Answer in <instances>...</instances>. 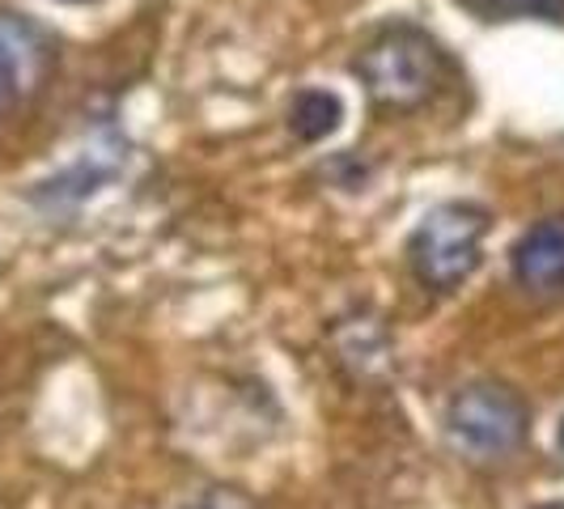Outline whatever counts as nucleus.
I'll return each mask as SVG.
<instances>
[{"instance_id": "1", "label": "nucleus", "mask_w": 564, "mask_h": 509, "mask_svg": "<svg viewBox=\"0 0 564 509\" xmlns=\"http://www.w3.org/2000/svg\"><path fill=\"white\" fill-rule=\"evenodd\" d=\"M357 82L366 85V98L387 115L421 111L442 89L451 59L437 47V39L408 22H387L366 39V47L352 59Z\"/></svg>"}, {"instance_id": "2", "label": "nucleus", "mask_w": 564, "mask_h": 509, "mask_svg": "<svg viewBox=\"0 0 564 509\" xmlns=\"http://www.w3.org/2000/svg\"><path fill=\"white\" fill-rule=\"evenodd\" d=\"M531 412L527 399L506 382H467L446 403L442 433L467 463H501L527 442Z\"/></svg>"}, {"instance_id": "3", "label": "nucleus", "mask_w": 564, "mask_h": 509, "mask_svg": "<svg viewBox=\"0 0 564 509\" xmlns=\"http://www.w3.org/2000/svg\"><path fill=\"white\" fill-rule=\"evenodd\" d=\"M484 238H488V213L480 204L451 199L421 217V226L408 238V263L424 289L451 293L476 277L484 263Z\"/></svg>"}, {"instance_id": "4", "label": "nucleus", "mask_w": 564, "mask_h": 509, "mask_svg": "<svg viewBox=\"0 0 564 509\" xmlns=\"http://www.w3.org/2000/svg\"><path fill=\"white\" fill-rule=\"evenodd\" d=\"M52 68V43L30 22L0 13V119L26 107Z\"/></svg>"}, {"instance_id": "5", "label": "nucleus", "mask_w": 564, "mask_h": 509, "mask_svg": "<svg viewBox=\"0 0 564 509\" xmlns=\"http://www.w3.org/2000/svg\"><path fill=\"white\" fill-rule=\"evenodd\" d=\"M513 281L539 297L564 293V221H539L509 251Z\"/></svg>"}, {"instance_id": "6", "label": "nucleus", "mask_w": 564, "mask_h": 509, "mask_svg": "<svg viewBox=\"0 0 564 509\" xmlns=\"http://www.w3.org/2000/svg\"><path fill=\"white\" fill-rule=\"evenodd\" d=\"M339 123H344V98L336 89H302L289 107V128L306 144L327 141Z\"/></svg>"}, {"instance_id": "7", "label": "nucleus", "mask_w": 564, "mask_h": 509, "mask_svg": "<svg viewBox=\"0 0 564 509\" xmlns=\"http://www.w3.org/2000/svg\"><path fill=\"white\" fill-rule=\"evenodd\" d=\"M484 22H561L564 0H463Z\"/></svg>"}, {"instance_id": "8", "label": "nucleus", "mask_w": 564, "mask_h": 509, "mask_svg": "<svg viewBox=\"0 0 564 509\" xmlns=\"http://www.w3.org/2000/svg\"><path fill=\"white\" fill-rule=\"evenodd\" d=\"M174 509H254L238 488H199L192 497H183Z\"/></svg>"}, {"instance_id": "9", "label": "nucleus", "mask_w": 564, "mask_h": 509, "mask_svg": "<svg viewBox=\"0 0 564 509\" xmlns=\"http://www.w3.org/2000/svg\"><path fill=\"white\" fill-rule=\"evenodd\" d=\"M556 437H561V451H564V421H561V433H556Z\"/></svg>"}, {"instance_id": "10", "label": "nucleus", "mask_w": 564, "mask_h": 509, "mask_svg": "<svg viewBox=\"0 0 564 509\" xmlns=\"http://www.w3.org/2000/svg\"><path fill=\"white\" fill-rule=\"evenodd\" d=\"M543 509H564V501H561V506H543Z\"/></svg>"}, {"instance_id": "11", "label": "nucleus", "mask_w": 564, "mask_h": 509, "mask_svg": "<svg viewBox=\"0 0 564 509\" xmlns=\"http://www.w3.org/2000/svg\"><path fill=\"white\" fill-rule=\"evenodd\" d=\"M68 4H85V0H68Z\"/></svg>"}]
</instances>
